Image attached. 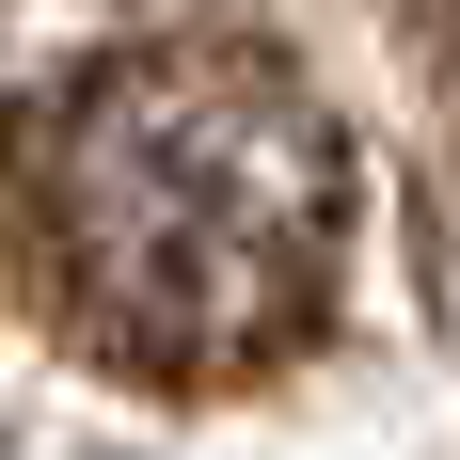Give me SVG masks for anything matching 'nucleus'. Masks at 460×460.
Here are the masks:
<instances>
[{
  "mask_svg": "<svg viewBox=\"0 0 460 460\" xmlns=\"http://www.w3.org/2000/svg\"><path fill=\"white\" fill-rule=\"evenodd\" d=\"M429 16H445V48H460V0H429Z\"/></svg>",
  "mask_w": 460,
  "mask_h": 460,
  "instance_id": "2",
  "label": "nucleus"
},
{
  "mask_svg": "<svg viewBox=\"0 0 460 460\" xmlns=\"http://www.w3.org/2000/svg\"><path fill=\"white\" fill-rule=\"evenodd\" d=\"M16 270L111 381H270L349 270V128L270 32H111L16 111Z\"/></svg>",
  "mask_w": 460,
  "mask_h": 460,
  "instance_id": "1",
  "label": "nucleus"
}]
</instances>
